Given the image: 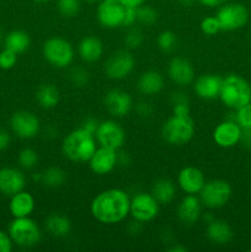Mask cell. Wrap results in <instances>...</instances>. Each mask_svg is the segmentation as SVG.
<instances>
[{
  "label": "cell",
  "instance_id": "6da1fadb",
  "mask_svg": "<svg viewBox=\"0 0 251 252\" xmlns=\"http://www.w3.org/2000/svg\"><path fill=\"white\" fill-rule=\"evenodd\" d=\"M129 207L130 198L127 192L121 189H108L93 199L90 211L98 223L112 225L127 218Z\"/></svg>",
  "mask_w": 251,
  "mask_h": 252
},
{
  "label": "cell",
  "instance_id": "7a4b0ae2",
  "mask_svg": "<svg viewBox=\"0 0 251 252\" xmlns=\"http://www.w3.org/2000/svg\"><path fill=\"white\" fill-rule=\"evenodd\" d=\"M96 138L93 133L84 128L74 129L64 138L62 143V152L64 157L74 162H85L90 160L97 149Z\"/></svg>",
  "mask_w": 251,
  "mask_h": 252
},
{
  "label": "cell",
  "instance_id": "3957f363",
  "mask_svg": "<svg viewBox=\"0 0 251 252\" xmlns=\"http://www.w3.org/2000/svg\"><path fill=\"white\" fill-rule=\"evenodd\" d=\"M219 98L226 107L238 110L251 101V85L241 76L230 74L223 79Z\"/></svg>",
  "mask_w": 251,
  "mask_h": 252
},
{
  "label": "cell",
  "instance_id": "277c9868",
  "mask_svg": "<svg viewBox=\"0 0 251 252\" xmlns=\"http://www.w3.org/2000/svg\"><path fill=\"white\" fill-rule=\"evenodd\" d=\"M161 135L171 145H184L194 135V123L189 116L172 115L161 127Z\"/></svg>",
  "mask_w": 251,
  "mask_h": 252
},
{
  "label": "cell",
  "instance_id": "5b68a950",
  "mask_svg": "<svg viewBox=\"0 0 251 252\" xmlns=\"http://www.w3.org/2000/svg\"><path fill=\"white\" fill-rule=\"evenodd\" d=\"M42 54L48 64L57 69L68 68L74 59V48L69 41L62 37H51L42 47Z\"/></svg>",
  "mask_w": 251,
  "mask_h": 252
},
{
  "label": "cell",
  "instance_id": "8992f818",
  "mask_svg": "<svg viewBox=\"0 0 251 252\" xmlns=\"http://www.w3.org/2000/svg\"><path fill=\"white\" fill-rule=\"evenodd\" d=\"M9 235L12 243L21 248L36 246L42 238L38 224L30 217L15 218L9 225Z\"/></svg>",
  "mask_w": 251,
  "mask_h": 252
},
{
  "label": "cell",
  "instance_id": "52a82bcc",
  "mask_svg": "<svg viewBox=\"0 0 251 252\" xmlns=\"http://www.w3.org/2000/svg\"><path fill=\"white\" fill-rule=\"evenodd\" d=\"M202 204L209 209H218L225 206L231 197V186L225 180L216 179L206 181L198 193Z\"/></svg>",
  "mask_w": 251,
  "mask_h": 252
},
{
  "label": "cell",
  "instance_id": "ba28073f",
  "mask_svg": "<svg viewBox=\"0 0 251 252\" xmlns=\"http://www.w3.org/2000/svg\"><path fill=\"white\" fill-rule=\"evenodd\" d=\"M216 16L223 31H235L245 26L249 20V11L245 5L239 2H224Z\"/></svg>",
  "mask_w": 251,
  "mask_h": 252
},
{
  "label": "cell",
  "instance_id": "9c48e42d",
  "mask_svg": "<svg viewBox=\"0 0 251 252\" xmlns=\"http://www.w3.org/2000/svg\"><path fill=\"white\" fill-rule=\"evenodd\" d=\"M160 211V203L154 198L152 193H140L135 194L130 198L129 214L133 219L140 221V223H148L153 219L157 218Z\"/></svg>",
  "mask_w": 251,
  "mask_h": 252
},
{
  "label": "cell",
  "instance_id": "30bf717a",
  "mask_svg": "<svg viewBox=\"0 0 251 252\" xmlns=\"http://www.w3.org/2000/svg\"><path fill=\"white\" fill-rule=\"evenodd\" d=\"M134 66V56L128 49H121L106 61L105 74L112 80H122L132 73Z\"/></svg>",
  "mask_w": 251,
  "mask_h": 252
},
{
  "label": "cell",
  "instance_id": "8fae6325",
  "mask_svg": "<svg viewBox=\"0 0 251 252\" xmlns=\"http://www.w3.org/2000/svg\"><path fill=\"white\" fill-rule=\"evenodd\" d=\"M95 138L100 147L118 150L125 144L126 132L122 126L118 125L116 121L107 120L98 123V127L95 132Z\"/></svg>",
  "mask_w": 251,
  "mask_h": 252
},
{
  "label": "cell",
  "instance_id": "7c38bea8",
  "mask_svg": "<svg viewBox=\"0 0 251 252\" xmlns=\"http://www.w3.org/2000/svg\"><path fill=\"white\" fill-rule=\"evenodd\" d=\"M126 6L118 0H101L96 10L98 24L106 29H118L125 22Z\"/></svg>",
  "mask_w": 251,
  "mask_h": 252
},
{
  "label": "cell",
  "instance_id": "4fadbf2b",
  "mask_svg": "<svg viewBox=\"0 0 251 252\" xmlns=\"http://www.w3.org/2000/svg\"><path fill=\"white\" fill-rule=\"evenodd\" d=\"M10 126L12 132L21 139H32L41 129L38 117L26 110L16 111L10 118Z\"/></svg>",
  "mask_w": 251,
  "mask_h": 252
},
{
  "label": "cell",
  "instance_id": "5bb4252c",
  "mask_svg": "<svg viewBox=\"0 0 251 252\" xmlns=\"http://www.w3.org/2000/svg\"><path fill=\"white\" fill-rule=\"evenodd\" d=\"M103 105L107 112L113 117H125L133 107L132 96L121 89H112L107 91L103 97Z\"/></svg>",
  "mask_w": 251,
  "mask_h": 252
},
{
  "label": "cell",
  "instance_id": "9a60e30c",
  "mask_svg": "<svg viewBox=\"0 0 251 252\" xmlns=\"http://www.w3.org/2000/svg\"><path fill=\"white\" fill-rule=\"evenodd\" d=\"M118 164L117 150L110 149V148L100 147L95 150L93 157L89 160V165L94 174L96 175H107L112 171Z\"/></svg>",
  "mask_w": 251,
  "mask_h": 252
},
{
  "label": "cell",
  "instance_id": "2e32d148",
  "mask_svg": "<svg viewBox=\"0 0 251 252\" xmlns=\"http://www.w3.org/2000/svg\"><path fill=\"white\" fill-rule=\"evenodd\" d=\"M177 184L186 194H198L206 184V177L198 167L185 166L177 175Z\"/></svg>",
  "mask_w": 251,
  "mask_h": 252
},
{
  "label": "cell",
  "instance_id": "e0dca14e",
  "mask_svg": "<svg viewBox=\"0 0 251 252\" xmlns=\"http://www.w3.org/2000/svg\"><path fill=\"white\" fill-rule=\"evenodd\" d=\"M167 75L176 85L187 86L193 83L194 80L193 65L187 59L175 57L167 65Z\"/></svg>",
  "mask_w": 251,
  "mask_h": 252
},
{
  "label": "cell",
  "instance_id": "ac0fdd59",
  "mask_svg": "<svg viewBox=\"0 0 251 252\" xmlns=\"http://www.w3.org/2000/svg\"><path fill=\"white\" fill-rule=\"evenodd\" d=\"M241 127L234 120L219 123L213 132V139L220 148H231L240 142Z\"/></svg>",
  "mask_w": 251,
  "mask_h": 252
},
{
  "label": "cell",
  "instance_id": "d6986e66",
  "mask_svg": "<svg viewBox=\"0 0 251 252\" xmlns=\"http://www.w3.org/2000/svg\"><path fill=\"white\" fill-rule=\"evenodd\" d=\"M202 204L197 194H186L177 207V219L184 225H193L202 214Z\"/></svg>",
  "mask_w": 251,
  "mask_h": 252
},
{
  "label": "cell",
  "instance_id": "ffe728a7",
  "mask_svg": "<svg viewBox=\"0 0 251 252\" xmlns=\"http://www.w3.org/2000/svg\"><path fill=\"white\" fill-rule=\"evenodd\" d=\"M26 186V177L21 170L15 167H2L0 169V193L5 196H14L22 191Z\"/></svg>",
  "mask_w": 251,
  "mask_h": 252
},
{
  "label": "cell",
  "instance_id": "44dd1931",
  "mask_svg": "<svg viewBox=\"0 0 251 252\" xmlns=\"http://www.w3.org/2000/svg\"><path fill=\"white\" fill-rule=\"evenodd\" d=\"M223 78L214 74H204L196 79L193 90L202 100H214L219 97Z\"/></svg>",
  "mask_w": 251,
  "mask_h": 252
},
{
  "label": "cell",
  "instance_id": "7402d4cb",
  "mask_svg": "<svg viewBox=\"0 0 251 252\" xmlns=\"http://www.w3.org/2000/svg\"><path fill=\"white\" fill-rule=\"evenodd\" d=\"M206 235L208 240L216 245H226L231 241L234 233L226 221L214 218L213 220L207 223Z\"/></svg>",
  "mask_w": 251,
  "mask_h": 252
},
{
  "label": "cell",
  "instance_id": "603a6c76",
  "mask_svg": "<svg viewBox=\"0 0 251 252\" xmlns=\"http://www.w3.org/2000/svg\"><path fill=\"white\" fill-rule=\"evenodd\" d=\"M10 213L14 218H25L30 217L34 209V198L31 193L26 191H20L11 196L9 203Z\"/></svg>",
  "mask_w": 251,
  "mask_h": 252
},
{
  "label": "cell",
  "instance_id": "cb8c5ba5",
  "mask_svg": "<svg viewBox=\"0 0 251 252\" xmlns=\"http://www.w3.org/2000/svg\"><path fill=\"white\" fill-rule=\"evenodd\" d=\"M79 57L86 63L97 62L103 54V44L97 37L86 36L80 41L78 46Z\"/></svg>",
  "mask_w": 251,
  "mask_h": 252
},
{
  "label": "cell",
  "instance_id": "d4e9b609",
  "mask_svg": "<svg viewBox=\"0 0 251 252\" xmlns=\"http://www.w3.org/2000/svg\"><path fill=\"white\" fill-rule=\"evenodd\" d=\"M44 228L54 238H65L71 231V221L61 213H51L44 220Z\"/></svg>",
  "mask_w": 251,
  "mask_h": 252
},
{
  "label": "cell",
  "instance_id": "484cf974",
  "mask_svg": "<svg viewBox=\"0 0 251 252\" xmlns=\"http://www.w3.org/2000/svg\"><path fill=\"white\" fill-rule=\"evenodd\" d=\"M164 88V78L157 70H147L138 79V90L143 95H157Z\"/></svg>",
  "mask_w": 251,
  "mask_h": 252
},
{
  "label": "cell",
  "instance_id": "4316f807",
  "mask_svg": "<svg viewBox=\"0 0 251 252\" xmlns=\"http://www.w3.org/2000/svg\"><path fill=\"white\" fill-rule=\"evenodd\" d=\"M150 193L160 204H169L176 197V186L170 179L161 177V179L155 180Z\"/></svg>",
  "mask_w": 251,
  "mask_h": 252
},
{
  "label": "cell",
  "instance_id": "83f0119b",
  "mask_svg": "<svg viewBox=\"0 0 251 252\" xmlns=\"http://www.w3.org/2000/svg\"><path fill=\"white\" fill-rule=\"evenodd\" d=\"M36 100L38 105L44 110L54 108L61 100V93L53 84H43L36 93Z\"/></svg>",
  "mask_w": 251,
  "mask_h": 252
},
{
  "label": "cell",
  "instance_id": "f1b7e54d",
  "mask_svg": "<svg viewBox=\"0 0 251 252\" xmlns=\"http://www.w3.org/2000/svg\"><path fill=\"white\" fill-rule=\"evenodd\" d=\"M31 46V38L29 33L22 30H14L5 37V48L15 52L16 54L24 53Z\"/></svg>",
  "mask_w": 251,
  "mask_h": 252
},
{
  "label": "cell",
  "instance_id": "f546056e",
  "mask_svg": "<svg viewBox=\"0 0 251 252\" xmlns=\"http://www.w3.org/2000/svg\"><path fill=\"white\" fill-rule=\"evenodd\" d=\"M66 172L62 167L51 166L41 172V182L48 189H59L65 184Z\"/></svg>",
  "mask_w": 251,
  "mask_h": 252
},
{
  "label": "cell",
  "instance_id": "4dcf8cb0",
  "mask_svg": "<svg viewBox=\"0 0 251 252\" xmlns=\"http://www.w3.org/2000/svg\"><path fill=\"white\" fill-rule=\"evenodd\" d=\"M137 11V21L143 25H153L157 22V11L152 7L150 5L142 4L139 6L135 7Z\"/></svg>",
  "mask_w": 251,
  "mask_h": 252
},
{
  "label": "cell",
  "instance_id": "1f68e13d",
  "mask_svg": "<svg viewBox=\"0 0 251 252\" xmlns=\"http://www.w3.org/2000/svg\"><path fill=\"white\" fill-rule=\"evenodd\" d=\"M19 164L22 169L32 170L38 164V154L32 148H24L19 154Z\"/></svg>",
  "mask_w": 251,
  "mask_h": 252
},
{
  "label": "cell",
  "instance_id": "d6a6232c",
  "mask_svg": "<svg viewBox=\"0 0 251 252\" xmlns=\"http://www.w3.org/2000/svg\"><path fill=\"white\" fill-rule=\"evenodd\" d=\"M172 115L189 116V102L186 94L176 93L172 95Z\"/></svg>",
  "mask_w": 251,
  "mask_h": 252
},
{
  "label": "cell",
  "instance_id": "836d02e7",
  "mask_svg": "<svg viewBox=\"0 0 251 252\" xmlns=\"http://www.w3.org/2000/svg\"><path fill=\"white\" fill-rule=\"evenodd\" d=\"M57 9L62 16L70 19L80 11V0H58Z\"/></svg>",
  "mask_w": 251,
  "mask_h": 252
},
{
  "label": "cell",
  "instance_id": "e575fe53",
  "mask_svg": "<svg viewBox=\"0 0 251 252\" xmlns=\"http://www.w3.org/2000/svg\"><path fill=\"white\" fill-rule=\"evenodd\" d=\"M157 43L159 49H161L165 53H169V52L174 51V48L176 47L177 37L174 32L166 30V31L160 32L159 36H157Z\"/></svg>",
  "mask_w": 251,
  "mask_h": 252
},
{
  "label": "cell",
  "instance_id": "d590c367",
  "mask_svg": "<svg viewBox=\"0 0 251 252\" xmlns=\"http://www.w3.org/2000/svg\"><path fill=\"white\" fill-rule=\"evenodd\" d=\"M201 31L207 36H214L221 31L220 24L217 16H207L201 21Z\"/></svg>",
  "mask_w": 251,
  "mask_h": 252
},
{
  "label": "cell",
  "instance_id": "8d00e7d4",
  "mask_svg": "<svg viewBox=\"0 0 251 252\" xmlns=\"http://www.w3.org/2000/svg\"><path fill=\"white\" fill-rule=\"evenodd\" d=\"M144 42V36H143L142 31L138 29H130L128 30V32L126 33L125 37V44L127 46V48L129 49H137Z\"/></svg>",
  "mask_w": 251,
  "mask_h": 252
},
{
  "label": "cell",
  "instance_id": "74e56055",
  "mask_svg": "<svg viewBox=\"0 0 251 252\" xmlns=\"http://www.w3.org/2000/svg\"><path fill=\"white\" fill-rule=\"evenodd\" d=\"M235 121L241 128H251V101L236 110Z\"/></svg>",
  "mask_w": 251,
  "mask_h": 252
},
{
  "label": "cell",
  "instance_id": "f35d334b",
  "mask_svg": "<svg viewBox=\"0 0 251 252\" xmlns=\"http://www.w3.org/2000/svg\"><path fill=\"white\" fill-rule=\"evenodd\" d=\"M89 78H90L89 73L83 68H74L69 74V79H70L71 84L74 86H78V88L85 86L89 83Z\"/></svg>",
  "mask_w": 251,
  "mask_h": 252
},
{
  "label": "cell",
  "instance_id": "ab89813d",
  "mask_svg": "<svg viewBox=\"0 0 251 252\" xmlns=\"http://www.w3.org/2000/svg\"><path fill=\"white\" fill-rule=\"evenodd\" d=\"M17 63V54L10 49L5 48L0 52V68L4 70L12 69Z\"/></svg>",
  "mask_w": 251,
  "mask_h": 252
},
{
  "label": "cell",
  "instance_id": "60d3db41",
  "mask_svg": "<svg viewBox=\"0 0 251 252\" xmlns=\"http://www.w3.org/2000/svg\"><path fill=\"white\" fill-rule=\"evenodd\" d=\"M12 245L14 243H12L9 233L0 230V252H10L12 250Z\"/></svg>",
  "mask_w": 251,
  "mask_h": 252
},
{
  "label": "cell",
  "instance_id": "b9f144b4",
  "mask_svg": "<svg viewBox=\"0 0 251 252\" xmlns=\"http://www.w3.org/2000/svg\"><path fill=\"white\" fill-rule=\"evenodd\" d=\"M135 21H137V11H135V7L126 6L125 22H123V26L129 27L132 26Z\"/></svg>",
  "mask_w": 251,
  "mask_h": 252
},
{
  "label": "cell",
  "instance_id": "7bdbcfd3",
  "mask_svg": "<svg viewBox=\"0 0 251 252\" xmlns=\"http://www.w3.org/2000/svg\"><path fill=\"white\" fill-rule=\"evenodd\" d=\"M241 145L246 149H251V128H241Z\"/></svg>",
  "mask_w": 251,
  "mask_h": 252
},
{
  "label": "cell",
  "instance_id": "ee69618b",
  "mask_svg": "<svg viewBox=\"0 0 251 252\" xmlns=\"http://www.w3.org/2000/svg\"><path fill=\"white\" fill-rule=\"evenodd\" d=\"M98 121L95 120V118H86L85 121L83 122V125H81V128H84L85 130H88V132L93 133L94 135H95V132L96 129H97L98 127Z\"/></svg>",
  "mask_w": 251,
  "mask_h": 252
},
{
  "label": "cell",
  "instance_id": "f6af8a7d",
  "mask_svg": "<svg viewBox=\"0 0 251 252\" xmlns=\"http://www.w3.org/2000/svg\"><path fill=\"white\" fill-rule=\"evenodd\" d=\"M137 112L139 113L140 116H144V117H148V116L152 115L153 107L150 103L148 102H139L137 106Z\"/></svg>",
  "mask_w": 251,
  "mask_h": 252
},
{
  "label": "cell",
  "instance_id": "bcb514c9",
  "mask_svg": "<svg viewBox=\"0 0 251 252\" xmlns=\"http://www.w3.org/2000/svg\"><path fill=\"white\" fill-rule=\"evenodd\" d=\"M10 140H11V138H10L9 133L5 129H2V128H0V152L9 147Z\"/></svg>",
  "mask_w": 251,
  "mask_h": 252
},
{
  "label": "cell",
  "instance_id": "7dc6e473",
  "mask_svg": "<svg viewBox=\"0 0 251 252\" xmlns=\"http://www.w3.org/2000/svg\"><path fill=\"white\" fill-rule=\"evenodd\" d=\"M199 4L204 5V6H208V7H217V6H220L223 5L226 0H197Z\"/></svg>",
  "mask_w": 251,
  "mask_h": 252
},
{
  "label": "cell",
  "instance_id": "c3c4849f",
  "mask_svg": "<svg viewBox=\"0 0 251 252\" xmlns=\"http://www.w3.org/2000/svg\"><path fill=\"white\" fill-rule=\"evenodd\" d=\"M121 4H123L125 6H129V7H137L139 5L144 4L145 0H118Z\"/></svg>",
  "mask_w": 251,
  "mask_h": 252
},
{
  "label": "cell",
  "instance_id": "681fc988",
  "mask_svg": "<svg viewBox=\"0 0 251 252\" xmlns=\"http://www.w3.org/2000/svg\"><path fill=\"white\" fill-rule=\"evenodd\" d=\"M170 252H186L187 248H185L184 245H174L171 248L167 249Z\"/></svg>",
  "mask_w": 251,
  "mask_h": 252
},
{
  "label": "cell",
  "instance_id": "f907efd6",
  "mask_svg": "<svg viewBox=\"0 0 251 252\" xmlns=\"http://www.w3.org/2000/svg\"><path fill=\"white\" fill-rule=\"evenodd\" d=\"M179 2L182 5V6L188 7V6H191L192 4H193L194 0H179Z\"/></svg>",
  "mask_w": 251,
  "mask_h": 252
},
{
  "label": "cell",
  "instance_id": "816d5d0a",
  "mask_svg": "<svg viewBox=\"0 0 251 252\" xmlns=\"http://www.w3.org/2000/svg\"><path fill=\"white\" fill-rule=\"evenodd\" d=\"M33 1H36V2H39V4H43V2H47V1H49V0H33Z\"/></svg>",
  "mask_w": 251,
  "mask_h": 252
},
{
  "label": "cell",
  "instance_id": "f5cc1de1",
  "mask_svg": "<svg viewBox=\"0 0 251 252\" xmlns=\"http://www.w3.org/2000/svg\"><path fill=\"white\" fill-rule=\"evenodd\" d=\"M84 1H88V2H95V1H101V0H84Z\"/></svg>",
  "mask_w": 251,
  "mask_h": 252
},
{
  "label": "cell",
  "instance_id": "db71d44e",
  "mask_svg": "<svg viewBox=\"0 0 251 252\" xmlns=\"http://www.w3.org/2000/svg\"><path fill=\"white\" fill-rule=\"evenodd\" d=\"M0 41H1V30H0Z\"/></svg>",
  "mask_w": 251,
  "mask_h": 252
}]
</instances>
